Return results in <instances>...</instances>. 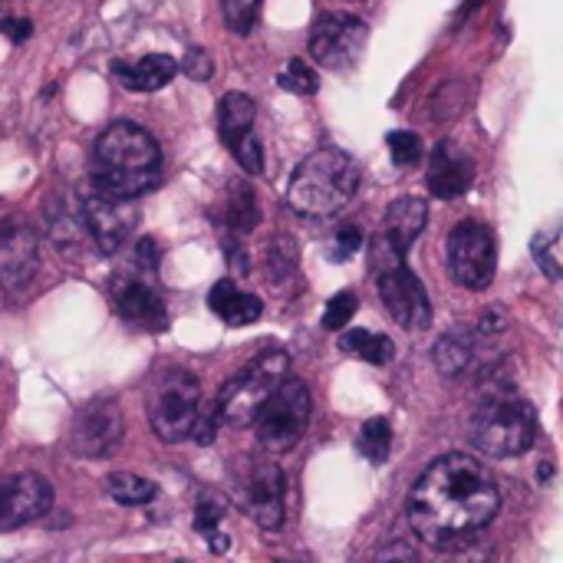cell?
Returning <instances> with one entry per match:
<instances>
[{"label":"cell","instance_id":"obj_16","mask_svg":"<svg viewBox=\"0 0 563 563\" xmlns=\"http://www.w3.org/2000/svg\"><path fill=\"white\" fill-rule=\"evenodd\" d=\"M472 181H475V162H472V155L459 142L442 139L432 148L429 172H426V185H429L432 198H439V201L462 198L472 188Z\"/></svg>","mask_w":563,"mask_h":563},{"label":"cell","instance_id":"obj_36","mask_svg":"<svg viewBox=\"0 0 563 563\" xmlns=\"http://www.w3.org/2000/svg\"><path fill=\"white\" fill-rule=\"evenodd\" d=\"M221 518H224L221 505H218V501H211V498H201V501H198V508H195V531H198L201 538H211V534L218 531Z\"/></svg>","mask_w":563,"mask_h":563},{"label":"cell","instance_id":"obj_17","mask_svg":"<svg viewBox=\"0 0 563 563\" xmlns=\"http://www.w3.org/2000/svg\"><path fill=\"white\" fill-rule=\"evenodd\" d=\"M112 303H115L119 317L139 330L162 333L168 327V310H165L162 297L142 277H119L112 284Z\"/></svg>","mask_w":563,"mask_h":563},{"label":"cell","instance_id":"obj_5","mask_svg":"<svg viewBox=\"0 0 563 563\" xmlns=\"http://www.w3.org/2000/svg\"><path fill=\"white\" fill-rule=\"evenodd\" d=\"M290 373V356L284 350H264L257 353L244 369H238L218 393L214 419L231 429L254 426V416L267 402V396L280 386V379Z\"/></svg>","mask_w":563,"mask_h":563},{"label":"cell","instance_id":"obj_8","mask_svg":"<svg viewBox=\"0 0 563 563\" xmlns=\"http://www.w3.org/2000/svg\"><path fill=\"white\" fill-rule=\"evenodd\" d=\"M310 409H313V399H310L307 383L287 373L280 386L267 396L261 412L254 416L261 449L271 455L290 452L310 426Z\"/></svg>","mask_w":563,"mask_h":563},{"label":"cell","instance_id":"obj_2","mask_svg":"<svg viewBox=\"0 0 563 563\" xmlns=\"http://www.w3.org/2000/svg\"><path fill=\"white\" fill-rule=\"evenodd\" d=\"M162 178V148L135 122H112L92 145L89 181L115 198H139Z\"/></svg>","mask_w":563,"mask_h":563},{"label":"cell","instance_id":"obj_10","mask_svg":"<svg viewBox=\"0 0 563 563\" xmlns=\"http://www.w3.org/2000/svg\"><path fill=\"white\" fill-rule=\"evenodd\" d=\"M445 264L459 287L465 290H488L498 271V244L488 224L482 221H459L445 241Z\"/></svg>","mask_w":563,"mask_h":563},{"label":"cell","instance_id":"obj_6","mask_svg":"<svg viewBox=\"0 0 563 563\" xmlns=\"http://www.w3.org/2000/svg\"><path fill=\"white\" fill-rule=\"evenodd\" d=\"M231 492L241 511L264 531H280L287 515V482L277 462L238 455L228 468Z\"/></svg>","mask_w":563,"mask_h":563},{"label":"cell","instance_id":"obj_32","mask_svg":"<svg viewBox=\"0 0 563 563\" xmlns=\"http://www.w3.org/2000/svg\"><path fill=\"white\" fill-rule=\"evenodd\" d=\"M386 145H389V155L399 168H412L422 162V139L416 132H406V129H396L386 135Z\"/></svg>","mask_w":563,"mask_h":563},{"label":"cell","instance_id":"obj_19","mask_svg":"<svg viewBox=\"0 0 563 563\" xmlns=\"http://www.w3.org/2000/svg\"><path fill=\"white\" fill-rule=\"evenodd\" d=\"M175 73H178V59H172L168 53H148L142 59H115L112 63V76L129 92H155Z\"/></svg>","mask_w":563,"mask_h":563},{"label":"cell","instance_id":"obj_28","mask_svg":"<svg viewBox=\"0 0 563 563\" xmlns=\"http://www.w3.org/2000/svg\"><path fill=\"white\" fill-rule=\"evenodd\" d=\"M356 449H360V455L369 465H383L389 459V449H393V426H389V419H383V416L379 419H369L360 429Z\"/></svg>","mask_w":563,"mask_h":563},{"label":"cell","instance_id":"obj_12","mask_svg":"<svg viewBox=\"0 0 563 563\" xmlns=\"http://www.w3.org/2000/svg\"><path fill=\"white\" fill-rule=\"evenodd\" d=\"M40 271V244L36 231L20 218H0V290L20 297L33 287Z\"/></svg>","mask_w":563,"mask_h":563},{"label":"cell","instance_id":"obj_40","mask_svg":"<svg viewBox=\"0 0 563 563\" xmlns=\"http://www.w3.org/2000/svg\"><path fill=\"white\" fill-rule=\"evenodd\" d=\"M505 327H508V317H505L501 310H485L482 320H478V333H485V336H495V333H501Z\"/></svg>","mask_w":563,"mask_h":563},{"label":"cell","instance_id":"obj_4","mask_svg":"<svg viewBox=\"0 0 563 563\" xmlns=\"http://www.w3.org/2000/svg\"><path fill=\"white\" fill-rule=\"evenodd\" d=\"M356 188L360 165L353 162V155L340 148H317L297 165L287 185V201L303 218H330L350 205Z\"/></svg>","mask_w":563,"mask_h":563},{"label":"cell","instance_id":"obj_14","mask_svg":"<svg viewBox=\"0 0 563 563\" xmlns=\"http://www.w3.org/2000/svg\"><path fill=\"white\" fill-rule=\"evenodd\" d=\"M122 409L115 399H92L79 409L76 422H73V452L92 462L109 459L119 442H122Z\"/></svg>","mask_w":563,"mask_h":563},{"label":"cell","instance_id":"obj_11","mask_svg":"<svg viewBox=\"0 0 563 563\" xmlns=\"http://www.w3.org/2000/svg\"><path fill=\"white\" fill-rule=\"evenodd\" d=\"M79 218L92 247L99 254H115L135 231L139 205L135 198H115L99 188H89L79 201Z\"/></svg>","mask_w":563,"mask_h":563},{"label":"cell","instance_id":"obj_30","mask_svg":"<svg viewBox=\"0 0 563 563\" xmlns=\"http://www.w3.org/2000/svg\"><path fill=\"white\" fill-rule=\"evenodd\" d=\"M280 89L294 92V96H313L320 89V76L303 63V59H287V66L277 76Z\"/></svg>","mask_w":563,"mask_h":563},{"label":"cell","instance_id":"obj_33","mask_svg":"<svg viewBox=\"0 0 563 563\" xmlns=\"http://www.w3.org/2000/svg\"><path fill=\"white\" fill-rule=\"evenodd\" d=\"M356 310H360V297L353 290H340L336 297L327 300L323 330H343V327H350V320L356 317Z\"/></svg>","mask_w":563,"mask_h":563},{"label":"cell","instance_id":"obj_1","mask_svg":"<svg viewBox=\"0 0 563 563\" xmlns=\"http://www.w3.org/2000/svg\"><path fill=\"white\" fill-rule=\"evenodd\" d=\"M501 508L495 478L478 459L442 455L435 459L409 492V528L432 548H459L475 541Z\"/></svg>","mask_w":563,"mask_h":563},{"label":"cell","instance_id":"obj_26","mask_svg":"<svg viewBox=\"0 0 563 563\" xmlns=\"http://www.w3.org/2000/svg\"><path fill=\"white\" fill-rule=\"evenodd\" d=\"M106 492L112 501L125 505V508H142V505H152L158 498V485L142 478V475H132V472H115L106 478Z\"/></svg>","mask_w":563,"mask_h":563},{"label":"cell","instance_id":"obj_13","mask_svg":"<svg viewBox=\"0 0 563 563\" xmlns=\"http://www.w3.org/2000/svg\"><path fill=\"white\" fill-rule=\"evenodd\" d=\"M369 26L353 13H323L310 30V53L327 69H350L363 56Z\"/></svg>","mask_w":563,"mask_h":563},{"label":"cell","instance_id":"obj_31","mask_svg":"<svg viewBox=\"0 0 563 563\" xmlns=\"http://www.w3.org/2000/svg\"><path fill=\"white\" fill-rule=\"evenodd\" d=\"M261 3L264 0H221V16H224L228 30L238 36H247L257 23Z\"/></svg>","mask_w":563,"mask_h":563},{"label":"cell","instance_id":"obj_37","mask_svg":"<svg viewBox=\"0 0 563 563\" xmlns=\"http://www.w3.org/2000/svg\"><path fill=\"white\" fill-rule=\"evenodd\" d=\"M191 79H198V82H205V79H211V73H214V63H211V56L201 49V46H195V49H188L185 53V59L178 63Z\"/></svg>","mask_w":563,"mask_h":563},{"label":"cell","instance_id":"obj_27","mask_svg":"<svg viewBox=\"0 0 563 563\" xmlns=\"http://www.w3.org/2000/svg\"><path fill=\"white\" fill-rule=\"evenodd\" d=\"M297 261H300V254H297V244H294V238H290V234H277V238H271L267 254H264V267H267L271 284L290 280V277L297 274Z\"/></svg>","mask_w":563,"mask_h":563},{"label":"cell","instance_id":"obj_34","mask_svg":"<svg viewBox=\"0 0 563 563\" xmlns=\"http://www.w3.org/2000/svg\"><path fill=\"white\" fill-rule=\"evenodd\" d=\"M360 247H363V231H360L356 224H346V228H340V231L333 234V241H330V247H327V261L346 264Z\"/></svg>","mask_w":563,"mask_h":563},{"label":"cell","instance_id":"obj_24","mask_svg":"<svg viewBox=\"0 0 563 563\" xmlns=\"http://www.w3.org/2000/svg\"><path fill=\"white\" fill-rule=\"evenodd\" d=\"M340 350L353 360H363L369 366H386L396 356V343L386 333H373V330H346L340 336Z\"/></svg>","mask_w":563,"mask_h":563},{"label":"cell","instance_id":"obj_15","mask_svg":"<svg viewBox=\"0 0 563 563\" xmlns=\"http://www.w3.org/2000/svg\"><path fill=\"white\" fill-rule=\"evenodd\" d=\"M53 508V485L36 472L0 478V531L23 528Z\"/></svg>","mask_w":563,"mask_h":563},{"label":"cell","instance_id":"obj_7","mask_svg":"<svg viewBox=\"0 0 563 563\" xmlns=\"http://www.w3.org/2000/svg\"><path fill=\"white\" fill-rule=\"evenodd\" d=\"M373 264H376V290L386 303L389 317L406 330H429L432 327V300L422 287V280L406 267V257L396 254L383 238L373 244Z\"/></svg>","mask_w":563,"mask_h":563},{"label":"cell","instance_id":"obj_3","mask_svg":"<svg viewBox=\"0 0 563 563\" xmlns=\"http://www.w3.org/2000/svg\"><path fill=\"white\" fill-rule=\"evenodd\" d=\"M538 439V412L508 383H488L472 416V442L488 459H518Z\"/></svg>","mask_w":563,"mask_h":563},{"label":"cell","instance_id":"obj_29","mask_svg":"<svg viewBox=\"0 0 563 563\" xmlns=\"http://www.w3.org/2000/svg\"><path fill=\"white\" fill-rule=\"evenodd\" d=\"M531 254L538 261V267L551 277V280H561V228H544L534 234L531 241Z\"/></svg>","mask_w":563,"mask_h":563},{"label":"cell","instance_id":"obj_39","mask_svg":"<svg viewBox=\"0 0 563 563\" xmlns=\"http://www.w3.org/2000/svg\"><path fill=\"white\" fill-rule=\"evenodd\" d=\"M0 33H3L7 40H13V43H23V40L33 33V23L23 20V16H3V20H0Z\"/></svg>","mask_w":563,"mask_h":563},{"label":"cell","instance_id":"obj_22","mask_svg":"<svg viewBox=\"0 0 563 563\" xmlns=\"http://www.w3.org/2000/svg\"><path fill=\"white\" fill-rule=\"evenodd\" d=\"M257 106L247 92H228L218 102V135L228 148H234L247 132H254Z\"/></svg>","mask_w":563,"mask_h":563},{"label":"cell","instance_id":"obj_25","mask_svg":"<svg viewBox=\"0 0 563 563\" xmlns=\"http://www.w3.org/2000/svg\"><path fill=\"white\" fill-rule=\"evenodd\" d=\"M224 221L238 234H247V231L257 228L261 205H257V195H254V188L247 181H231V191H228V201H224Z\"/></svg>","mask_w":563,"mask_h":563},{"label":"cell","instance_id":"obj_9","mask_svg":"<svg viewBox=\"0 0 563 563\" xmlns=\"http://www.w3.org/2000/svg\"><path fill=\"white\" fill-rule=\"evenodd\" d=\"M198 409H201V389L188 369H168L152 383L148 422L162 442L168 445L185 442L198 426Z\"/></svg>","mask_w":563,"mask_h":563},{"label":"cell","instance_id":"obj_35","mask_svg":"<svg viewBox=\"0 0 563 563\" xmlns=\"http://www.w3.org/2000/svg\"><path fill=\"white\" fill-rule=\"evenodd\" d=\"M231 155L238 158V165H241L247 175H261V172H264V148H261V142H257L254 132H247V135L231 148Z\"/></svg>","mask_w":563,"mask_h":563},{"label":"cell","instance_id":"obj_20","mask_svg":"<svg viewBox=\"0 0 563 563\" xmlns=\"http://www.w3.org/2000/svg\"><path fill=\"white\" fill-rule=\"evenodd\" d=\"M208 307H211V313L221 320V323H228V327H247V323H254V320H261V313H264V303L254 297V294H244L234 280H218L214 287H211V294H208Z\"/></svg>","mask_w":563,"mask_h":563},{"label":"cell","instance_id":"obj_23","mask_svg":"<svg viewBox=\"0 0 563 563\" xmlns=\"http://www.w3.org/2000/svg\"><path fill=\"white\" fill-rule=\"evenodd\" d=\"M43 228L46 234L63 247H76L82 238H86V228H82V218H79V208L73 201H66L63 195L49 198L46 208H43Z\"/></svg>","mask_w":563,"mask_h":563},{"label":"cell","instance_id":"obj_18","mask_svg":"<svg viewBox=\"0 0 563 563\" xmlns=\"http://www.w3.org/2000/svg\"><path fill=\"white\" fill-rule=\"evenodd\" d=\"M426 221H429V205L426 198H416V195H406L399 201L389 205L386 211V228H383V241L396 251V254H409V247L416 244V238L426 231Z\"/></svg>","mask_w":563,"mask_h":563},{"label":"cell","instance_id":"obj_21","mask_svg":"<svg viewBox=\"0 0 563 563\" xmlns=\"http://www.w3.org/2000/svg\"><path fill=\"white\" fill-rule=\"evenodd\" d=\"M439 373L445 379H459L465 373H472L478 366V343L468 330H452L445 333L439 343H435V353H432Z\"/></svg>","mask_w":563,"mask_h":563},{"label":"cell","instance_id":"obj_38","mask_svg":"<svg viewBox=\"0 0 563 563\" xmlns=\"http://www.w3.org/2000/svg\"><path fill=\"white\" fill-rule=\"evenodd\" d=\"M135 264L142 267V274H152L158 267V244L152 238H142L135 244Z\"/></svg>","mask_w":563,"mask_h":563}]
</instances>
